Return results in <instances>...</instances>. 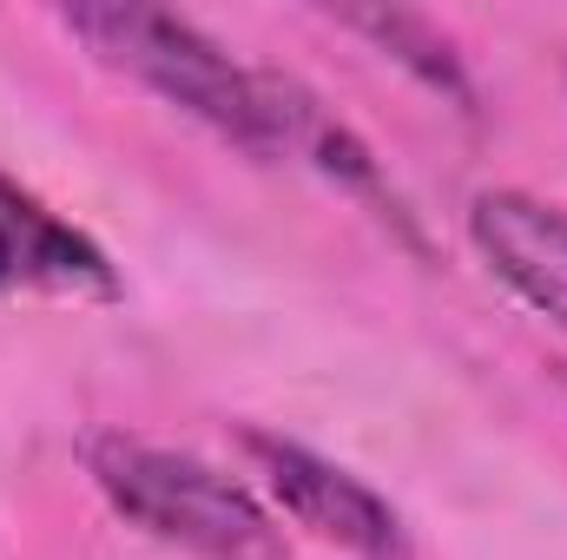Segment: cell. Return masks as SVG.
<instances>
[{"label": "cell", "instance_id": "obj_1", "mask_svg": "<svg viewBox=\"0 0 567 560\" xmlns=\"http://www.w3.org/2000/svg\"><path fill=\"white\" fill-rule=\"evenodd\" d=\"M66 33H80L106 66L133 73L158 100L212 126L218 139L271 158V113H265V66H238L212 33H198L185 13L140 7V0H100L66 7Z\"/></svg>", "mask_w": 567, "mask_h": 560}, {"label": "cell", "instance_id": "obj_2", "mask_svg": "<svg viewBox=\"0 0 567 560\" xmlns=\"http://www.w3.org/2000/svg\"><path fill=\"white\" fill-rule=\"evenodd\" d=\"M86 468L100 481V495L145 535L185 548L205 560H284V535L271 515L258 508V495L245 481H231L225 468L158 448L140 435H100L86 448Z\"/></svg>", "mask_w": 567, "mask_h": 560}, {"label": "cell", "instance_id": "obj_3", "mask_svg": "<svg viewBox=\"0 0 567 560\" xmlns=\"http://www.w3.org/2000/svg\"><path fill=\"white\" fill-rule=\"evenodd\" d=\"M245 455L303 535H317V541H330V548H343L357 560H410V535H403L396 508L370 481H357L350 468L310 455L303 442L265 435V428L245 435Z\"/></svg>", "mask_w": 567, "mask_h": 560}, {"label": "cell", "instance_id": "obj_4", "mask_svg": "<svg viewBox=\"0 0 567 560\" xmlns=\"http://www.w3.org/2000/svg\"><path fill=\"white\" fill-rule=\"evenodd\" d=\"M468 238L482 265L567 330V211L528 191H482L468 205Z\"/></svg>", "mask_w": 567, "mask_h": 560}, {"label": "cell", "instance_id": "obj_5", "mask_svg": "<svg viewBox=\"0 0 567 560\" xmlns=\"http://www.w3.org/2000/svg\"><path fill=\"white\" fill-rule=\"evenodd\" d=\"M0 290H40V297H120L106 251L73 231L60 211H47L33 191L0 178Z\"/></svg>", "mask_w": 567, "mask_h": 560}, {"label": "cell", "instance_id": "obj_6", "mask_svg": "<svg viewBox=\"0 0 567 560\" xmlns=\"http://www.w3.org/2000/svg\"><path fill=\"white\" fill-rule=\"evenodd\" d=\"M350 33H363V40H377L403 73H416L429 93H442L449 106H462V113H475V80H468V66H462V53L442 40V27H429L423 13H403V7H343L337 13Z\"/></svg>", "mask_w": 567, "mask_h": 560}]
</instances>
